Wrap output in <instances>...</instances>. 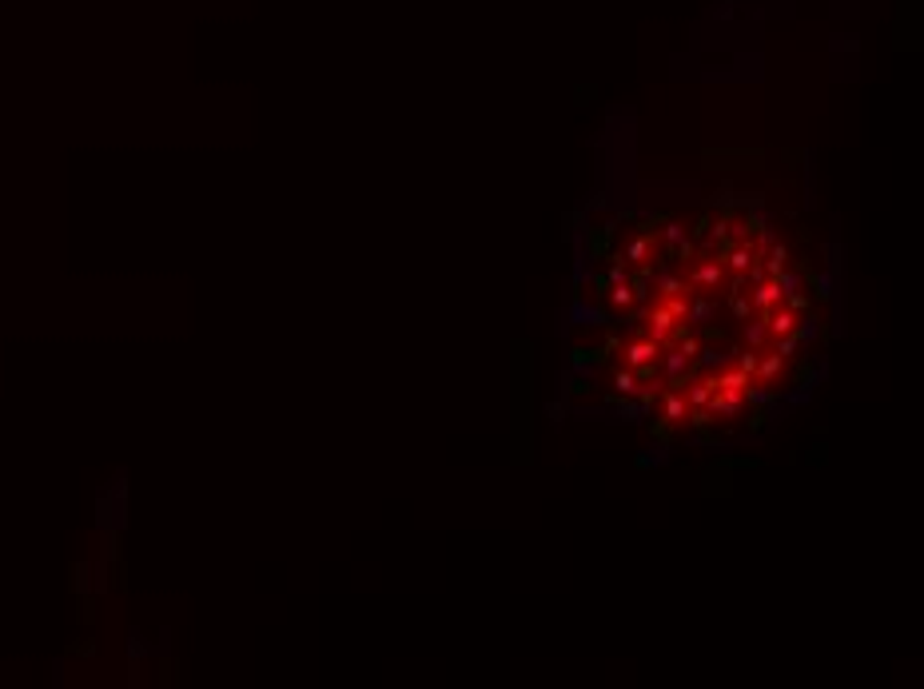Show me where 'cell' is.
Segmentation results:
<instances>
[{"mask_svg":"<svg viewBox=\"0 0 924 689\" xmlns=\"http://www.w3.org/2000/svg\"><path fill=\"white\" fill-rule=\"evenodd\" d=\"M705 406H709L714 419H721V415H737L741 406H745V391H714Z\"/></svg>","mask_w":924,"mask_h":689,"instance_id":"6da1fadb","label":"cell"},{"mask_svg":"<svg viewBox=\"0 0 924 689\" xmlns=\"http://www.w3.org/2000/svg\"><path fill=\"white\" fill-rule=\"evenodd\" d=\"M645 323H650V339L653 343H662V347H669V331H674V315H669L666 307H650V315H645Z\"/></svg>","mask_w":924,"mask_h":689,"instance_id":"7a4b0ae2","label":"cell"},{"mask_svg":"<svg viewBox=\"0 0 924 689\" xmlns=\"http://www.w3.org/2000/svg\"><path fill=\"white\" fill-rule=\"evenodd\" d=\"M761 323H765V331L769 335H789V331H797V311H789V307L765 311Z\"/></svg>","mask_w":924,"mask_h":689,"instance_id":"3957f363","label":"cell"},{"mask_svg":"<svg viewBox=\"0 0 924 689\" xmlns=\"http://www.w3.org/2000/svg\"><path fill=\"white\" fill-rule=\"evenodd\" d=\"M657 355H662V343H653V339H634V343H626V363H629V367H638V363H653Z\"/></svg>","mask_w":924,"mask_h":689,"instance_id":"277c9868","label":"cell"},{"mask_svg":"<svg viewBox=\"0 0 924 689\" xmlns=\"http://www.w3.org/2000/svg\"><path fill=\"white\" fill-rule=\"evenodd\" d=\"M685 410H690V406H685V394H681V391H669V387H666V399H662V419H666V422H685Z\"/></svg>","mask_w":924,"mask_h":689,"instance_id":"5b68a950","label":"cell"},{"mask_svg":"<svg viewBox=\"0 0 924 689\" xmlns=\"http://www.w3.org/2000/svg\"><path fill=\"white\" fill-rule=\"evenodd\" d=\"M693 283L714 291V287L725 283V267H721V263H702V267H693Z\"/></svg>","mask_w":924,"mask_h":689,"instance_id":"8992f818","label":"cell"},{"mask_svg":"<svg viewBox=\"0 0 924 689\" xmlns=\"http://www.w3.org/2000/svg\"><path fill=\"white\" fill-rule=\"evenodd\" d=\"M773 303H781V287H777V279H761V283H757V291H753V307L769 311Z\"/></svg>","mask_w":924,"mask_h":689,"instance_id":"52a82bcc","label":"cell"},{"mask_svg":"<svg viewBox=\"0 0 924 689\" xmlns=\"http://www.w3.org/2000/svg\"><path fill=\"white\" fill-rule=\"evenodd\" d=\"M761 267H765V275H769V279H777V275L789 267V247L785 243H769V259H765Z\"/></svg>","mask_w":924,"mask_h":689,"instance_id":"ba28073f","label":"cell"},{"mask_svg":"<svg viewBox=\"0 0 924 689\" xmlns=\"http://www.w3.org/2000/svg\"><path fill=\"white\" fill-rule=\"evenodd\" d=\"M781 367H785V359H781V355H777V351H773V355L757 359V370H753V375H757V379H761L765 387H773V379H777V375H781Z\"/></svg>","mask_w":924,"mask_h":689,"instance_id":"9c48e42d","label":"cell"},{"mask_svg":"<svg viewBox=\"0 0 924 689\" xmlns=\"http://www.w3.org/2000/svg\"><path fill=\"white\" fill-rule=\"evenodd\" d=\"M714 391H745L749 387V375H741V370H717L714 375Z\"/></svg>","mask_w":924,"mask_h":689,"instance_id":"30bf717a","label":"cell"},{"mask_svg":"<svg viewBox=\"0 0 924 689\" xmlns=\"http://www.w3.org/2000/svg\"><path fill=\"white\" fill-rule=\"evenodd\" d=\"M714 375H709V379H693L690 382V406H705L709 403V394H714Z\"/></svg>","mask_w":924,"mask_h":689,"instance_id":"8fae6325","label":"cell"},{"mask_svg":"<svg viewBox=\"0 0 924 689\" xmlns=\"http://www.w3.org/2000/svg\"><path fill=\"white\" fill-rule=\"evenodd\" d=\"M650 255H653V239H645V235H638V239L626 247V263H645Z\"/></svg>","mask_w":924,"mask_h":689,"instance_id":"7c38bea8","label":"cell"},{"mask_svg":"<svg viewBox=\"0 0 924 689\" xmlns=\"http://www.w3.org/2000/svg\"><path fill=\"white\" fill-rule=\"evenodd\" d=\"M693 359H697L702 367H717V370H721L729 363V351H717V347H697V355H693Z\"/></svg>","mask_w":924,"mask_h":689,"instance_id":"4fadbf2b","label":"cell"},{"mask_svg":"<svg viewBox=\"0 0 924 689\" xmlns=\"http://www.w3.org/2000/svg\"><path fill=\"white\" fill-rule=\"evenodd\" d=\"M605 291H610V303H614L617 311H626L629 303H634V291H629V279H626V283H610Z\"/></svg>","mask_w":924,"mask_h":689,"instance_id":"5bb4252c","label":"cell"},{"mask_svg":"<svg viewBox=\"0 0 924 689\" xmlns=\"http://www.w3.org/2000/svg\"><path fill=\"white\" fill-rule=\"evenodd\" d=\"M705 319H714V303L709 299H697V303L685 307V323H705Z\"/></svg>","mask_w":924,"mask_h":689,"instance_id":"9a60e30c","label":"cell"},{"mask_svg":"<svg viewBox=\"0 0 924 689\" xmlns=\"http://www.w3.org/2000/svg\"><path fill=\"white\" fill-rule=\"evenodd\" d=\"M729 311H733V319H749L753 315V299H745V291H741V295H729Z\"/></svg>","mask_w":924,"mask_h":689,"instance_id":"2e32d148","label":"cell"},{"mask_svg":"<svg viewBox=\"0 0 924 689\" xmlns=\"http://www.w3.org/2000/svg\"><path fill=\"white\" fill-rule=\"evenodd\" d=\"M614 387H617V394H634L638 391V379H634V370H614Z\"/></svg>","mask_w":924,"mask_h":689,"instance_id":"e0dca14e","label":"cell"},{"mask_svg":"<svg viewBox=\"0 0 924 689\" xmlns=\"http://www.w3.org/2000/svg\"><path fill=\"white\" fill-rule=\"evenodd\" d=\"M634 379H638V382H662L657 359H653V363H638V367H634Z\"/></svg>","mask_w":924,"mask_h":689,"instance_id":"ac0fdd59","label":"cell"},{"mask_svg":"<svg viewBox=\"0 0 924 689\" xmlns=\"http://www.w3.org/2000/svg\"><path fill=\"white\" fill-rule=\"evenodd\" d=\"M657 287H662V295H685V279L681 275H662Z\"/></svg>","mask_w":924,"mask_h":689,"instance_id":"d6986e66","label":"cell"},{"mask_svg":"<svg viewBox=\"0 0 924 689\" xmlns=\"http://www.w3.org/2000/svg\"><path fill=\"white\" fill-rule=\"evenodd\" d=\"M801 347V339H797V331H789V335H777V355L781 359H789L793 351Z\"/></svg>","mask_w":924,"mask_h":689,"instance_id":"ffe728a7","label":"cell"},{"mask_svg":"<svg viewBox=\"0 0 924 689\" xmlns=\"http://www.w3.org/2000/svg\"><path fill=\"white\" fill-rule=\"evenodd\" d=\"M662 227H666V232H662V239H666V247H674V243H681V239H685V227H681L678 220H666Z\"/></svg>","mask_w":924,"mask_h":689,"instance_id":"44dd1931","label":"cell"},{"mask_svg":"<svg viewBox=\"0 0 924 689\" xmlns=\"http://www.w3.org/2000/svg\"><path fill=\"white\" fill-rule=\"evenodd\" d=\"M765 335H769V331H765L761 319H757V323H745V343H749V347H761Z\"/></svg>","mask_w":924,"mask_h":689,"instance_id":"7402d4cb","label":"cell"},{"mask_svg":"<svg viewBox=\"0 0 924 689\" xmlns=\"http://www.w3.org/2000/svg\"><path fill=\"white\" fill-rule=\"evenodd\" d=\"M685 419H690L697 431H705V427L714 422V415H709V406H693V410H685Z\"/></svg>","mask_w":924,"mask_h":689,"instance_id":"603a6c76","label":"cell"},{"mask_svg":"<svg viewBox=\"0 0 924 689\" xmlns=\"http://www.w3.org/2000/svg\"><path fill=\"white\" fill-rule=\"evenodd\" d=\"M662 307H666V311H669V315H674L678 323H685V307H690V303H685L681 295H666V303H662Z\"/></svg>","mask_w":924,"mask_h":689,"instance_id":"cb8c5ba5","label":"cell"},{"mask_svg":"<svg viewBox=\"0 0 924 689\" xmlns=\"http://www.w3.org/2000/svg\"><path fill=\"white\" fill-rule=\"evenodd\" d=\"M733 355H737V370L753 379V370H757V359L761 355H753V351H733Z\"/></svg>","mask_w":924,"mask_h":689,"instance_id":"d4e9b609","label":"cell"},{"mask_svg":"<svg viewBox=\"0 0 924 689\" xmlns=\"http://www.w3.org/2000/svg\"><path fill=\"white\" fill-rule=\"evenodd\" d=\"M817 323H821L817 315H809V319H805V327L797 331V339H801V343H805V339H817V335H821V327H817Z\"/></svg>","mask_w":924,"mask_h":689,"instance_id":"484cf974","label":"cell"},{"mask_svg":"<svg viewBox=\"0 0 924 689\" xmlns=\"http://www.w3.org/2000/svg\"><path fill=\"white\" fill-rule=\"evenodd\" d=\"M785 307L789 311H805V307H809V299H805L801 291H789V295H785Z\"/></svg>","mask_w":924,"mask_h":689,"instance_id":"4316f807","label":"cell"},{"mask_svg":"<svg viewBox=\"0 0 924 689\" xmlns=\"http://www.w3.org/2000/svg\"><path fill=\"white\" fill-rule=\"evenodd\" d=\"M669 427H674V422L657 419V422H653V427H650V431H653V439H657V443H669Z\"/></svg>","mask_w":924,"mask_h":689,"instance_id":"83f0119b","label":"cell"},{"mask_svg":"<svg viewBox=\"0 0 924 689\" xmlns=\"http://www.w3.org/2000/svg\"><path fill=\"white\" fill-rule=\"evenodd\" d=\"M705 339H709V343H721V339H725V331H721V327H705Z\"/></svg>","mask_w":924,"mask_h":689,"instance_id":"f1b7e54d","label":"cell"}]
</instances>
